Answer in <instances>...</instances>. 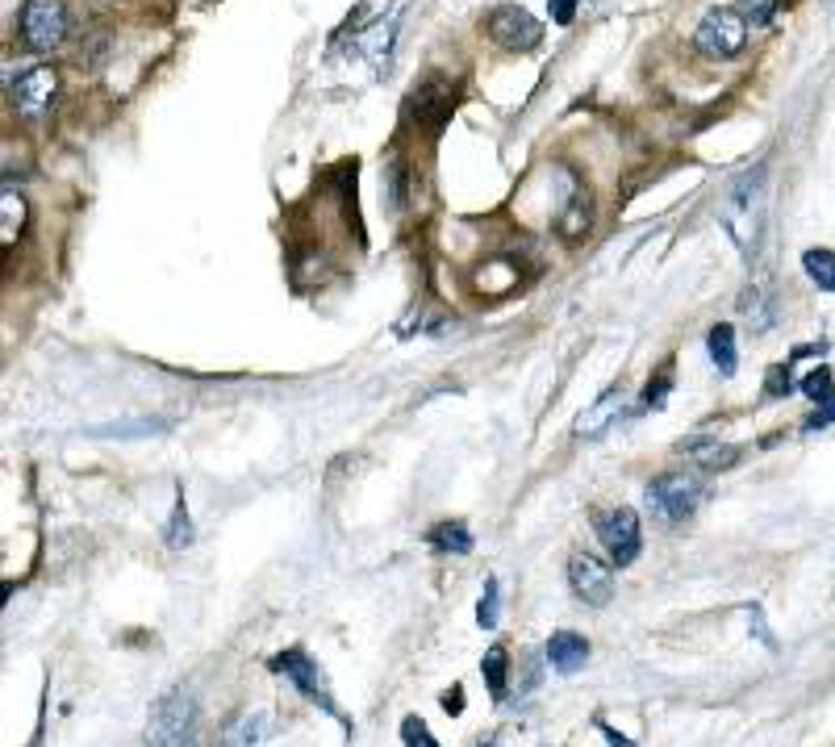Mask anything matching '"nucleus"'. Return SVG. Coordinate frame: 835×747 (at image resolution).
<instances>
[{
    "mask_svg": "<svg viewBox=\"0 0 835 747\" xmlns=\"http://www.w3.org/2000/svg\"><path fill=\"white\" fill-rule=\"evenodd\" d=\"M764 218H769V168L757 164L752 171L731 180L719 206L722 230L731 234V243L740 246L743 260H757L760 239H764Z\"/></svg>",
    "mask_w": 835,
    "mask_h": 747,
    "instance_id": "1",
    "label": "nucleus"
},
{
    "mask_svg": "<svg viewBox=\"0 0 835 747\" xmlns=\"http://www.w3.org/2000/svg\"><path fill=\"white\" fill-rule=\"evenodd\" d=\"M147 747H201V718L189 690H168L151 706Z\"/></svg>",
    "mask_w": 835,
    "mask_h": 747,
    "instance_id": "2",
    "label": "nucleus"
},
{
    "mask_svg": "<svg viewBox=\"0 0 835 747\" xmlns=\"http://www.w3.org/2000/svg\"><path fill=\"white\" fill-rule=\"evenodd\" d=\"M702 497V481L698 476H685V472H665L644 488V505L652 509L656 523H685L694 514V505Z\"/></svg>",
    "mask_w": 835,
    "mask_h": 747,
    "instance_id": "3",
    "label": "nucleus"
},
{
    "mask_svg": "<svg viewBox=\"0 0 835 747\" xmlns=\"http://www.w3.org/2000/svg\"><path fill=\"white\" fill-rule=\"evenodd\" d=\"M694 46L706 59H736L748 46V21L740 9H710L694 30Z\"/></svg>",
    "mask_w": 835,
    "mask_h": 747,
    "instance_id": "4",
    "label": "nucleus"
},
{
    "mask_svg": "<svg viewBox=\"0 0 835 747\" xmlns=\"http://www.w3.org/2000/svg\"><path fill=\"white\" fill-rule=\"evenodd\" d=\"M556 180V188H560V213H556V234L564 239V243H577V239H585L589 225H593V197H589V188L572 176V171H556L551 176Z\"/></svg>",
    "mask_w": 835,
    "mask_h": 747,
    "instance_id": "5",
    "label": "nucleus"
},
{
    "mask_svg": "<svg viewBox=\"0 0 835 747\" xmlns=\"http://www.w3.org/2000/svg\"><path fill=\"white\" fill-rule=\"evenodd\" d=\"M21 38L34 51H55L59 42L67 38V4L63 0H25Z\"/></svg>",
    "mask_w": 835,
    "mask_h": 747,
    "instance_id": "6",
    "label": "nucleus"
},
{
    "mask_svg": "<svg viewBox=\"0 0 835 747\" xmlns=\"http://www.w3.org/2000/svg\"><path fill=\"white\" fill-rule=\"evenodd\" d=\"M593 526H598V539L606 543L610 560L619 564V568L635 564V556H640V514L635 509H626V505L602 509L593 518Z\"/></svg>",
    "mask_w": 835,
    "mask_h": 747,
    "instance_id": "7",
    "label": "nucleus"
},
{
    "mask_svg": "<svg viewBox=\"0 0 835 747\" xmlns=\"http://www.w3.org/2000/svg\"><path fill=\"white\" fill-rule=\"evenodd\" d=\"M485 30H489V38H494L501 51H535V46L543 42V25H539V18H531V13L518 9V4H501V9H494L489 21H485Z\"/></svg>",
    "mask_w": 835,
    "mask_h": 747,
    "instance_id": "8",
    "label": "nucleus"
},
{
    "mask_svg": "<svg viewBox=\"0 0 835 747\" xmlns=\"http://www.w3.org/2000/svg\"><path fill=\"white\" fill-rule=\"evenodd\" d=\"M276 676H285L288 685H297V690L309 697V702H318L326 714H339L335 711V702H330V693H326V681L323 673H318V664L305 655V648H288V652L272 655V664H267Z\"/></svg>",
    "mask_w": 835,
    "mask_h": 747,
    "instance_id": "9",
    "label": "nucleus"
},
{
    "mask_svg": "<svg viewBox=\"0 0 835 747\" xmlns=\"http://www.w3.org/2000/svg\"><path fill=\"white\" fill-rule=\"evenodd\" d=\"M569 585H572V593L585 601V606H593V610L610 606V598H614V572H610V564L589 556V551H577L569 560Z\"/></svg>",
    "mask_w": 835,
    "mask_h": 747,
    "instance_id": "10",
    "label": "nucleus"
},
{
    "mask_svg": "<svg viewBox=\"0 0 835 747\" xmlns=\"http://www.w3.org/2000/svg\"><path fill=\"white\" fill-rule=\"evenodd\" d=\"M405 109H410V117H414L426 134H438L447 122H452L456 96H452V88H447L443 80H426V84H418L414 93H410Z\"/></svg>",
    "mask_w": 835,
    "mask_h": 747,
    "instance_id": "11",
    "label": "nucleus"
},
{
    "mask_svg": "<svg viewBox=\"0 0 835 747\" xmlns=\"http://www.w3.org/2000/svg\"><path fill=\"white\" fill-rule=\"evenodd\" d=\"M55 88L59 75L51 67H30L13 84V105H18L21 117H42V113L51 109V101H55Z\"/></svg>",
    "mask_w": 835,
    "mask_h": 747,
    "instance_id": "12",
    "label": "nucleus"
},
{
    "mask_svg": "<svg viewBox=\"0 0 835 747\" xmlns=\"http://www.w3.org/2000/svg\"><path fill=\"white\" fill-rule=\"evenodd\" d=\"M398 21H401V9H389V18H380L372 30H363L360 38H356V51H360L377 72H384V63H389V55H393V38H398Z\"/></svg>",
    "mask_w": 835,
    "mask_h": 747,
    "instance_id": "13",
    "label": "nucleus"
},
{
    "mask_svg": "<svg viewBox=\"0 0 835 747\" xmlns=\"http://www.w3.org/2000/svg\"><path fill=\"white\" fill-rule=\"evenodd\" d=\"M619 410H623V389H606L585 413H581V418H577V422H572V434L585 439V443L589 439H602V434L610 430V422L619 418Z\"/></svg>",
    "mask_w": 835,
    "mask_h": 747,
    "instance_id": "14",
    "label": "nucleus"
},
{
    "mask_svg": "<svg viewBox=\"0 0 835 747\" xmlns=\"http://www.w3.org/2000/svg\"><path fill=\"white\" fill-rule=\"evenodd\" d=\"M677 451H681L685 460H694L702 472H727L740 460V451L731 448V443H719V439H685V443H677Z\"/></svg>",
    "mask_w": 835,
    "mask_h": 747,
    "instance_id": "15",
    "label": "nucleus"
},
{
    "mask_svg": "<svg viewBox=\"0 0 835 747\" xmlns=\"http://www.w3.org/2000/svg\"><path fill=\"white\" fill-rule=\"evenodd\" d=\"M548 660L560 676H572L577 669H585L589 643L581 635H572V631H556V635L548 639Z\"/></svg>",
    "mask_w": 835,
    "mask_h": 747,
    "instance_id": "16",
    "label": "nucleus"
},
{
    "mask_svg": "<svg viewBox=\"0 0 835 747\" xmlns=\"http://www.w3.org/2000/svg\"><path fill=\"white\" fill-rule=\"evenodd\" d=\"M706 351H710V359H715L719 376H736L740 356H736V330H731L727 322H719V326L706 335Z\"/></svg>",
    "mask_w": 835,
    "mask_h": 747,
    "instance_id": "17",
    "label": "nucleus"
},
{
    "mask_svg": "<svg viewBox=\"0 0 835 747\" xmlns=\"http://www.w3.org/2000/svg\"><path fill=\"white\" fill-rule=\"evenodd\" d=\"M426 543L435 551H447V556H468L473 551V530L464 523H438L426 530Z\"/></svg>",
    "mask_w": 835,
    "mask_h": 747,
    "instance_id": "18",
    "label": "nucleus"
},
{
    "mask_svg": "<svg viewBox=\"0 0 835 747\" xmlns=\"http://www.w3.org/2000/svg\"><path fill=\"white\" fill-rule=\"evenodd\" d=\"M802 272L811 276L815 288L835 293V251H827V246H811V251L802 255Z\"/></svg>",
    "mask_w": 835,
    "mask_h": 747,
    "instance_id": "19",
    "label": "nucleus"
},
{
    "mask_svg": "<svg viewBox=\"0 0 835 747\" xmlns=\"http://www.w3.org/2000/svg\"><path fill=\"white\" fill-rule=\"evenodd\" d=\"M21 225H25V201H21L13 188H4V192H0V243L4 246L18 243Z\"/></svg>",
    "mask_w": 835,
    "mask_h": 747,
    "instance_id": "20",
    "label": "nucleus"
},
{
    "mask_svg": "<svg viewBox=\"0 0 835 747\" xmlns=\"http://www.w3.org/2000/svg\"><path fill=\"white\" fill-rule=\"evenodd\" d=\"M740 314L748 318V326L752 330H769L773 326V297H769V288H760V284H752L748 293H743V301H740Z\"/></svg>",
    "mask_w": 835,
    "mask_h": 747,
    "instance_id": "21",
    "label": "nucleus"
},
{
    "mask_svg": "<svg viewBox=\"0 0 835 747\" xmlns=\"http://www.w3.org/2000/svg\"><path fill=\"white\" fill-rule=\"evenodd\" d=\"M264 744V714H239L222 735V747H260Z\"/></svg>",
    "mask_w": 835,
    "mask_h": 747,
    "instance_id": "22",
    "label": "nucleus"
},
{
    "mask_svg": "<svg viewBox=\"0 0 835 747\" xmlns=\"http://www.w3.org/2000/svg\"><path fill=\"white\" fill-rule=\"evenodd\" d=\"M480 673H485V685H489V693H494V702H501V697H506V673H510V655H506L501 643H494V648L485 652Z\"/></svg>",
    "mask_w": 835,
    "mask_h": 747,
    "instance_id": "23",
    "label": "nucleus"
},
{
    "mask_svg": "<svg viewBox=\"0 0 835 747\" xmlns=\"http://www.w3.org/2000/svg\"><path fill=\"white\" fill-rule=\"evenodd\" d=\"M192 543V518H189V502H184V493L176 497V514H171V526H168V547L171 551H184Z\"/></svg>",
    "mask_w": 835,
    "mask_h": 747,
    "instance_id": "24",
    "label": "nucleus"
},
{
    "mask_svg": "<svg viewBox=\"0 0 835 747\" xmlns=\"http://www.w3.org/2000/svg\"><path fill=\"white\" fill-rule=\"evenodd\" d=\"M168 430V422H155V418H142V422H114V427H96V439H138V434H159Z\"/></svg>",
    "mask_w": 835,
    "mask_h": 747,
    "instance_id": "25",
    "label": "nucleus"
},
{
    "mask_svg": "<svg viewBox=\"0 0 835 747\" xmlns=\"http://www.w3.org/2000/svg\"><path fill=\"white\" fill-rule=\"evenodd\" d=\"M405 185H410V168H405V159H393L389 164V176H384V188H389V206L393 209H405Z\"/></svg>",
    "mask_w": 835,
    "mask_h": 747,
    "instance_id": "26",
    "label": "nucleus"
},
{
    "mask_svg": "<svg viewBox=\"0 0 835 747\" xmlns=\"http://www.w3.org/2000/svg\"><path fill=\"white\" fill-rule=\"evenodd\" d=\"M802 392L818 406H832V368H815L802 376Z\"/></svg>",
    "mask_w": 835,
    "mask_h": 747,
    "instance_id": "27",
    "label": "nucleus"
},
{
    "mask_svg": "<svg viewBox=\"0 0 835 747\" xmlns=\"http://www.w3.org/2000/svg\"><path fill=\"white\" fill-rule=\"evenodd\" d=\"M497 610H501V589H497V580H485V593H480V606H476V622H480L485 631H494Z\"/></svg>",
    "mask_w": 835,
    "mask_h": 747,
    "instance_id": "28",
    "label": "nucleus"
},
{
    "mask_svg": "<svg viewBox=\"0 0 835 747\" xmlns=\"http://www.w3.org/2000/svg\"><path fill=\"white\" fill-rule=\"evenodd\" d=\"M736 9L743 13V21H752V25H769L773 13L781 9V0H740Z\"/></svg>",
    "mask_w": 835,
    "mask_h": 747,
    "instance_id": "29",
    "label": "nucleus"
},
{
    "mask_svg": "<svg viewBox=\"0 0 835 747\" xmlns=\"http://www.w3.org/2000/svg\"><path fill=\"white\" fill-rule=\"evenodd\" d=\"M401 744H405V747H438L435 735L426 730V723H422L418 714H410V718L401 723Z\"/></svg>",
    "mask_w": 835,
    "mask_h": 747,
    "instance_id": "30",
    "label": "nucleus"
},
{
    "mask_svg": "<svg viewBox=\"0 0 835 747\" xmlns=\"http://www.w3.org/2000/svg\"><path fill=\"white\" fill-rule=\"evenodd\" d=\"M748 622H752V635H757L769 652H778V639H773V631H769V622H764V610H760V606H748Z\"/></svg>",
    "mask_w": 835,
    "mask_h": 747,
    "instance_id": "31",
    "label": "nucleus"
},
{
    "mask_svg": "<svg viewBox=\"0 0 835 747\" xmlns=\"http://www.w3.org/2000/svg\"><path fill=\"white\" fill-rule=\"evenodd\" d=\"M790 389H794V385H790V372H785V368H773V372H769V385H764V392H769V397H785Z\"/></svg>",
    "mask_w": 835,
    "mask_h": 747,
    "instance_id": "32",
    "label": "nucleus"
},
{
    "mask_svg": "<svg viewBox=\"0 0 835 747\" xmlns=\"http://www.w3.org/2000/svg\"><path fill=\"white\" fill-rule=\"evenodd\" d=\"M577 18V0H551V21L556 25H569Z\"/></svg>",
    "mask_w": 835,
    "mask_h": 747,
    "instance_id": "33",
    "label": "nucleus"
},
{
    "mask_svg": "<svg viewBox=\"0 0 835 747\" xmlns=\"http://www.w3.org/2000/svg\"><path fill=\"white\" fill-rule=\"evenodd\" d=\"M443 711L452 714V718H456V714H464V685H452V690L443 693Z\"/></svg>",
    "mask_w": 835,
    "mask_h": 747,
    "instance_id": "34",
    "label": "nucleus"
},
{
    "mask_svg": "<svg viewBox=\"0 0 835 747\" xmlns=\"http://www.w3.org/2000/svg\"><path fill=\"white\" fill-rule=\"evenodd\" d=\"M832 422H835V401H832V406H823V413H811V418H806V430L832 427Z\"/></svg>",
    "mask_w": 835,
    "mask_h": 747,
    "instance_id": "35",
    "label": "nucleus"
},
{
    "mask_svg": "<svg viewBox=\"0 0 835 747\" xmlns=\"http://www.w3.org/2000/svg\"><path fill=\"white\" fill-rule=\"evenodd\" d=\"M598 730H602V735L610 739V747H635L631 739H626V735H619V730L610 727V723H598Z\"/></svg>",
    "mask_w": 835,
    "mask_h": 747,
    "instance_id": "36",
    "label": "nucleus"
},
{
    "mask_svg": "<svg viewBox=\"0 0 835 747\" xmlns=\"http://www.w3.org/2000/svg\"><path fill=\"white\" fill-rule=\"evenodd\" d=\"M476 747H497V735H489V739H480Z\"/></svg>",
    "mask_w": 835,
    "mask_h": 747,
    "instance_id": "37",
    "label": "nucleus"
},
{
    "mask_svg": "<svg viewBox=\"0 0 835 747\" xmlns=\"http://www.w3.org/2000/svg\"><path fill=\"white\" fill-rule=\"evenodd\" d=\"M827 4H832V9H835V0H827Z\"/></svg>",
    "mask_w": 835,
    "mask_h": 747,
    "instance_id": "38",
    "label": "nucleus"
}]
</instances>
